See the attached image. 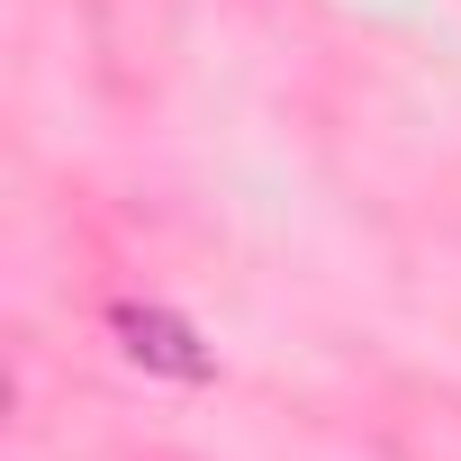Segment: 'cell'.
Segmentation results:
<instances>
[{"instance_id":"cell-1","label":"cell","mask_w":461,"mask_h":461,"mask_svg":"<svg viewBox=\"0 0 461 461\" xmlns=\"http://www.w3.org/2000/svg\"><path fill=\"white\" fill-rule=\"evenodd\" d=\"M118 335H127V353H136L145 371L208 380V353H199V335H190L181 317H163V308H118Z\"/></svg>"}]
</instances>
